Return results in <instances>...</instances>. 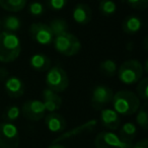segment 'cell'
I'll list each match as a JSON object with an SVG mask.
<instances>
[{
  "label": "cell",
  "instance_id": "cell-1",
  "mask_svg": "<svg viewBox=\"0 0 148 148\" xmlns=\"http://www.w3.org/2000/svg\"><path fill=\"white\" fill-rule=\"evenodd\" d=\"M21 42L15 33L3 31L0 33V62L9 63L19 57Z\"/></svg>",
  "mask_w": 148,
  "mask_h": 148
},
{
  "label": "cell",
  "instance_id": "cell-2",
  "mask_svg": "<svg viewBox=\"0 0 148 148\" xmlns=\"http://www.w3.org/2000/svg\"><path fill=\"white\" fill-rule=\"evenodd\" d=\"M112 103L114 111L121 116H131L140 108L139 97L131 90H120L114 93Z\"/></svg>",
  "mask_w": 148,
  "mask_h": 148
},
{
  "label": "cell",
  "instance_id": "cell-3",
  "mask_svg": "<svg viewBox=\"0 0 148 148\" xmlns=\"http://www.w3.org/2000/svg\"><path fill=\"white\" fill-rule=\"evenodd\" d=\"M143 73V64L136 59H130L123 62L117 70L119 80L127 85L137 83L142 78Z\"/></svg>",
  "mask_w": 148,
  "mask_h": 148
},
{
  "label": "cell",
  "instance_id": "cell-4",
  "mask_svg": "<svg viewBox=\"0 0 148 148\" xmlns=\"http://www.w3.org/2000/svg\"><path fill=\"white\" fill-rule=\"evenodd\" d=\"M52 44L58 53L66 57H72L76 55L81 49V43L79 39L69 32L54 37Z\"/></svg>",
  "mask_w": 148,
  "mask_h": 148
},
{
  "label": "cell",
  "instance_id": "cell-5",
  "mask_svg": "<svg viewBox=\"0 0 148 148\" xmlns=\"http://www.w3.org/2000/svg\"><path fill=\"white\" fill-rule=\"evenodd\" d=\"M46 84L48 88L57 93L65 91L69 86L67 72L59 65L51 66L46 75Z\"/></svg>",
  "mask_w": 148,
  "mask_h": 148
},
{
  "label": "cell",
  "instance_id": "cell-6",
  "mask_svg": "<svg viewBox=\"0 0 148 148\" xmlns=\"http://www.w3.org/2000/svg\"><path fill=\"white\" fill-rule=\"evenodd\" d=\"M21 136L17 127L13 123H0V148H17Z\"/></svg>",
  "mask_w": 148,
  "mask_h": 148
},
{
  "label": "cell",
  "instance_id": "cell-7",
  "mask_svg": "<svg viewBox=\"0 0 148 148\" xmlns=\"http://www.w3.org/2000/svg\"><path fill=\"white\" fill-rule=\"evenodd\" d=\"M132 144L123 141L112 131H101L95 138V148H131Z\"/></svg>",
  "mask_w": 148,
  "mask_h": 148
},
{
  "label": "cell",
  "instance_id": "cell-8",
  "mask_svg": "<svg viewBox=\"0 0 148 148\" xmlns=\"http://www.w3.org/2000/svg\"><path fill=\"white\" fill-rule=\"evenodd\" d=\"M114 91L107 85H97L91 92V107L97 111H101L106 106L112 103Z\"/></svg>",
  "mask_w": 148,
  "mask_h": 148
},
{
  "label": "cell",
  "instance_id": "cell-9",
  "mask_svg": "<svg viewBox=\"0 0 148 148\" xmlns=\"http://www.w3.org/2000/svg\"><path fill=\"white\" fill-rule=\"evenodd\" d=\"M21 113L27 120L32 122H39L46 116V109L44 103L39 99H31L23 105Z\"/></svg>",
  "mask_w": 148,
  "mask_h": 148
},
{
  "label": "cell",
  "instance_id": "cell-10",
  "mask_svg": "<svg viewBox=\"0 0 148 148\" xmlns=\"http://www.w3.org/2000/svg\"><path fill=\"white\" fill-rule=\"evenodd\" d=\"M29 35L32 39L38 44L43 46L51 45L53 43L54 36L52 34L51 29L47 23H34L29 27Z\"/></svg>",
  "mask_w": 148,
  "mask_h": 148
},
{
  "label": "cell",
  "instance_id": "cell-11",
  "mask_svg": "<svg viewBox=\"0 0 148 148\" xmlns=\"http://www.w3.org/2000/svg\"><path fill=\"white\" fill-rule=\"evenodd\" d=\"M97 121L95 119L89 120V121L85 122V123L81 124V125L77 126V127L72 128V129L68 130V131H63L62 133H60V135L54 139L53 143H60L61 141H65V140L71 139V138L77 137V136H80L82 134L91 132L97 127Z\"/></svg>",
  "mask_w": 148,
  "mask_h": 148
},
{
  "label": "cell",
  "instance_id": "cell-12",
  "mask_svg": "<svg viewBox=\"0 0 148 148\" xmlns=\"http://www.w3.org/2000/svg\"><path fill=\"white\" fill-rule=\"evenodd\" d=\"M42 97H43V103L48 113H56L62 106V97L59 93L51 90L50 88H45L42 91Z\"/></svg>",
  "mask_w": 148,
  "mask_h": 148
},
{
  "label": "cell",
  "instance_id": "cell-13",
  "mask_svg": "<svg viewBox=\"0 0 148 148\" xmlns=\"http://www.w3.org/2000/svg\"><path fill=\"white\" fill-rule=\"evenodd\" d=\"M72 18L79 25H86L92 19V9L86 3H78L72 10Z\"/></svg>",
  "mask_w": 148,
  "mask_h": 148
},
{
  "label": "cell",
  "instance_id": "cell-14",
  "mask_svg": "<svg viewBox=\"0 0 148 148\" xmlns=\"http://www.w3.org/2000/svg\"><path fill=\"white\" fill-rule=\"evenodd\" d=\"M45 125L51 133H62L67 127L65 118L59 113H49L45 116Z\"/></svg>",
  "mask_w": 148,
  "mask_h": 148
},
{
  "label": "cell",
  "instance_id": "cell-15",
  "mask_svg": "<svg viewBox=\"0 0 148 148\" xmlns=\"http://www.w3.org/2000/svg\"><path fill=\"white\" fill-rule=\"evenodd\" d=\"M4 88L7 95L11 99H18L25 93V84L23 80L16 76H9L4 81Z\"/></svg>",
  "mask_w": 148,
  "mask_h": 148
},
{
  "label": "cell",
  "instance_id": "cell-16",
  "mask_svg": "<svg viewBox=\"0 0 148 148\" xmlns=\"http://www.w3.org/2000/svg\"><path fill=\"white\" fill-rule=\"evenodd\" d=\"M101 125L105 128H107L110 131H115L120 127L121 119L120 115H118L113 109H103L101 111L99 116Z\"/></svg>",
  "mask_w": 148,
  "mask_h": 148
},
{
  "label": "cell",
  "instance_id": "cell-17",
  "mask_svg": "<svg viewBox=\"0 0 148 148\" xmlns=\"http://www.w3.org/2000/svg\"><path fill=\"white\" fill-rule=\"evenodd\" d=\"M51 59L43 53L34 54L29 59V65L34 70L38 72L48 71L51 67Z\"/></svg>",
  "mask_w": 148,
  "mask_h": 148
},
{
  "label": "cell",
  "instance_id": "cell-18",
  "mask_svg": "<svg viewBox=\"0 0 148 148\" xmlns=\"http://www.w3.org/2000/svg\"><path fill=\"white\" fill-rule=\"evenodd\" d=\"M142 19L137 15H128L122 23V29L127 35H135L142 29Z\"/></svg>",
  "mask_w": 148,
  "mask_h": 148
},
{
  "label": "cell",
  "instance_id": "cell-19",
  "mask_svg": "<svg viewBox=\"0 0 148 148\" xmlns=\"http://www.w3.org/2000/svg\"><path fill=\"white\" fill-rule=\"evenodd\" d=\"M0 25L3 31L16 34V32H18L21 27V21L15 15H7L2 19Z\"/></svg>",
  "mask_w": 148,
  "mask_h": 148
},
{
  "label": "cell",
  "instance_id": "cell-20",
  "mask_svg": "<svg viewBox=\"0 0 148 148\" xmlns=\"http://www.w3.org/2000/svg\"><path fill=\"white\" fill-rule=\"evenodd\" d=\"M136 134H137V128H136L135 124L132 122H127L120 129L119 137L127 143H132Z\"/></svg>",
  "mask_w": 148,
  "mask_h": 148
},
{
  "label": "cell",
  "instance_id": "cell-21",
  "mask_svg": "<svg viewBox=\"0 0 148 148\" xmlns=\"http://www.w3.org/2000/svg\"><path fill=\"white\" fill-rule=\"evenodd\" d=\"M27 0H0V7L8 12H19L27 5Z\"/></svg>",
  "mask_w": 148,
  "mask_h": 148
},
{
  "label": "cell",
  "instance_id": "cell-22",
  "mask_svg": "<svg viewBox=\"0 0 148 148\" xmlns=\"http://www.w3.org/2000/svg\"><path fill=\"white\" fill-rule=\"evenodd\" d=\"M49 27L51 29L52 34H53L54 37L56 36H59L61 34H64L66 32H68V23L65 19L63 18H55L53 21H50Z\"/></svg>",
  "mask_w": 148,
  "mask_h": 148
},
{
  "label": "cell",
  "instance_id": "cell-23",
  "mask_svg": "<svg viewBox=\"0 0 148 148\" xmlns=\"http://www.w3.org/2000/svg\"><path fill=\"white\" fill-rule=\"evenodd\" d=\"M99 69L101 73L108 77H113L117 74L118 66L114 60L112 59H106L99 64Z\"/></svg>",
  "mask_w": 148,
  "mask_h": 148
},
{
  "label": "cell",
  "instance_id": "cell-24",
  "mask_svg": "<svg viewBox=\"0 0 148 148\" xmlns=\"http://www.w3.org/2000/svg\"><path fill=\"white\" fill-rule=\"evenodd\" d=\"M99 10L103 16H112L117 11V4L113 0H101Z\"/></svg>",
  "mask_w": 148,
  "mask_h": 148
},
{
  "label": "cell",
  "instance_id": "cell-25",
  "mask_svg": "<svg viewBox=\"0 0 148 148\" xmlns=\"http://www.w3.org/2000/svg\"><path fill=\"white\" fill-rule=\"evenodd\" d=\"M136 115V123L141 129L147 130L148 129V112H147V105L144 103L142 107L139 108Z\"/></svg>",
  "mask_w": 148,
  "mask_h": 148
},
{
  "label": "cell",
  "instance_id": "cell-26",
  "mask_svg": "<svg viewBox=\"0 0 148 148\" xmlns=\"http://www.w3.org/2000/svg\"><path fill=\"white\" fill-rule=\"evenodd\" d=\"M21 109L17 106H9L7 109L3 113V120L4 122H8V123H13L15 122L21 116Z\"/></svg>",
  "mask_w": 148,
  "mask_h": 148
},
{
  "label": "cell",
  "instance_id": "cell-27",
  "mask_svg": "<svg viewBox=\"0 0 148 148\" xmlns=\"http://www.w3.org/2000/svg\"><path fill=\"white\" fill-rule=\"evenodd\" d=\"M137 87H136V91H137V97H139V99L142 101H147L148 99V78L144 77L141 78L138 81Z\"/></svg>",
  "mask_w": 148,
  "mask_h": 148
},
{
  "label": "cell",
  "instance_id": "cell-28",
  "mask_svg": "<svg viewBox=\"0 0 148 148\" xmlns=\"http://www.w3.org/2000/svg\"><path fill=\"white\" fill-rule=\"evenodd\" d=\"M44 12H45V6L40 1H33L29 5V13L32 16L39 17L43 15Z\"/></svg>",
  "mask_w": 148,
  "mask_h": 148
},
{
  "label": "cell",
  "instance_id": "cell-29",
  "mask_svg": "<svg viewBox=\"0 0 148 148\" xmlns=\"http://www.w3.org/2000/svg\"><path fill=\"white\" fill-rule=\"evenodd\" d=\"M68 0H46V5L50 9L55 11H59L65 8L67 5Z\"/></svg>",
  "mask_w": 148,
  "mask_h": 148
},
{
  "label": "cell",
  "instance_id": "cell-30",
  "mask_svg": "<svg viewBox=\"0 0 148 148\" xmlns=\"http://www.w3.org/2000/svg\"><path fill=\"white\" fill-rule=\"evenodd\" d=\"M126 3L135 10L143 11L147 8L148 0H125Z\"/></svg>",
  "mask_w": 148,
  "mask_h": 148
},
{
  "label": "cell",
  "instance_id": "cell-31",
  "mask_svg": "<svg viewBox=\"0 0 148 148\" xmlns=\"http://www.w3.org/2000/svg\"><path fill=\"white\" fill-rule=\"evenodd\" d=\"M8 77H9L8 70H7L5 67H3V66H0V80L4 82Z\"/></svg>",
  "mask_w": 148,
  "mask_h": 148
},
{
  "label": "cell",
  "instance_id": "cell-32",
  "mask_svg": "<svg viewBox=\"0 0 148 148\" xmlns=\"http://www.w3.org/2000/svg\"><path fill=\"white\" fill-rule=\"evenodd\" d=\"M131 148H148V140L147 139L140 140L137 143L132 144Z\"/></svg>",
  "mask_w": 148,
  "mask_h": 148
},
{
  "label": "cell",
  "instance_id": "cell-33",
  "mask_svg": "<svg viewBox=\"0 0 148 148\" xmlns=\"http://www.w3.org/2000/svg\"><path fill=\"white\" fill-rule=\"evenodd\" d=\"M47 148H66V147L60 143H52L51 145H49Z\"/></svg>",
  "mask_w": 148,
  "mask_h": 148
},
{
  "label": "cell",
  "instance_id": "cell-34",
  "mask_svg": "<svg viewBox=\"0 0 148 148\" xmlns=\"http://www.w3.org/2000/svg\"><path fill=\"white\" fill-rule=\"evenodd\" d=\"M0 33H1V25H0Z\"/></svg>",
  "mask_w": 148,
  "mask_h": 148
}]
</instances>
